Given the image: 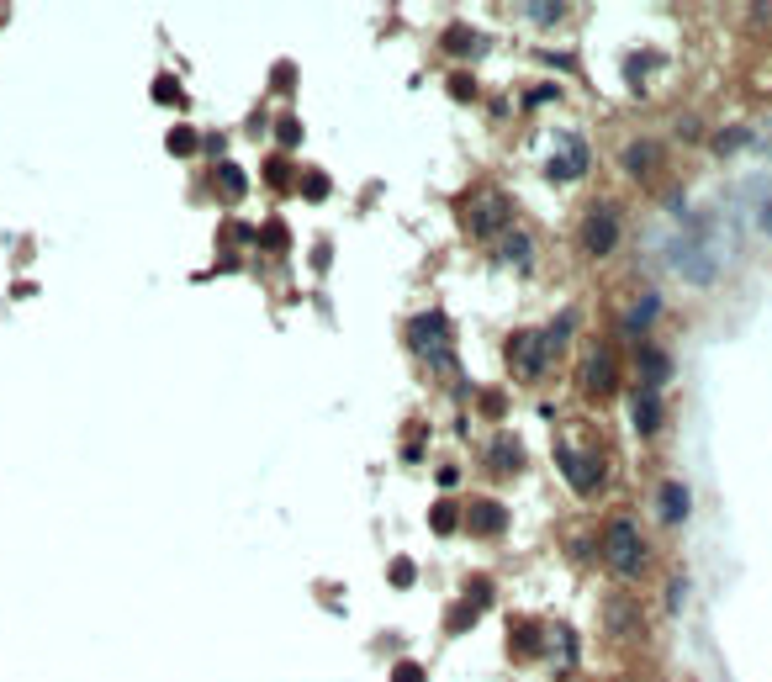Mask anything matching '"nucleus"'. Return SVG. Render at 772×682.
Returning a JSON list of instances; mask_svg holds the SVG:
<instances>
[{"label":"nucleus","instance_id":"1","mask_svg":"<svg viewBox=\"0 0 772 682\" xmlns=\"http://www.w3.org/2000/svg\"><path fill=\"white\" fill-rule=\"evenodd\" d=\"M667 265H672V275H683V281L709 286L714 275H720V249H714L709 228H677L672 249H667Z\"/></svg>","mask_w":772,"mask_h":682},{"label":"nucleus","instance_id":"2","mask_svg":"<svg viewBox=\"0 0 772 682\" xmlns=\"http://www.w3.org/2000/svg\"><path fill=\"white\" fill-rule=\"evenodd\" d=\"M603 561H609L624 582L646 577L651 550H646V540H640V524L635 519H614L609 529H603Z\"/></svg>","mask_w":772,"mask_h":682},{"label":"nucleus","instance_id":"3","mask_svg":"<svg viewBox=\"0 0 772 682\" xmlns=\"http://www.w3.org/2000/svg\"><path fill=\"white\" fill-rule=\"evenodd\" d=\"M556 466L577 497H593L603 487V455H598V445H582V434L556 439Z\"/></svg>","mask_w":772,"mask_h":682},{"label":"nucleus","instance_id":"4","mask_svg":"<svg viewBox=\"0 0 772 682\" xmlns=\"http://www.w3.org/2000/svg\"><path fill=\"white\" fill-rule=\"evenodd\" d=\"M556 328H519V334L508 339V365L519 381H540L550 371V360H556Z\"/></svg>","mask_w":772,"mask_h":682},{"label":"nucleus","instance_id":"5","mask_svg":"<svg viewBox=\"0 0 772 682\" xmlns=\"http://www.w3.org/2000/svg\"><path fill=\"white\" fill-rule=\"evenodd\" d=\"M466 233L471 238H498L513 233V201L498 186H476L466 201Z\"/></svg>","mask_w":772,"mask_h":682},{"label":"nucleus","instance_id":"6","mask_svg":"<svg viewBox=\"0 0 772 682\" xmlns=\"http://www.w3.org/2000/svg\"><path fill=\"white\" fill-rule=\"evenodd\" d=\"M577 386H582V397L587 402H603V397H614L619 392V355L609 344H593L582 355V365H577Z\"/></svg>","mask_w":772,"mask_h":682},{"label":"nucleus","instance_id":"7","mask_svg":"<svg viewBox=\"0 0 772 682\" xmlns=\"http://www.w3.org/2000/svg\"><path fill=\"white\" fill-rule=\"evenodd\" d=\"M408 349L429 365H445L450 360V318L445 312H418L408 323Z\"/></svg>","mask_w":772,"mask_h":682},{"label":"nucleus","instance_id":"8","mask_svg":"<svg viewBox=\"0 0 772 682\" xmlns=\"http://www.w3.org/2000/svg\"><path fill=\"white\" fill-rule=\"evenodd\" d=\"M614 244H619V207L614 201H598V207L582 212V249L593 260H603V254H614Z\"/></svg>","mask_w":772,"mask_h":682},{"label":"nucleus","instance_id":"9","mask_svg":"<svg viewBox=\"0 0 772 682\" xmlns=\"http://www.w3.org/2000/svg\"><path fill=\"white\" fill-rule=\"evenodd\" d=\"M545 175L550 180H577V175H587V143L582 138H566V149L545 164Z\"/></svg>","mask_w":772,"mask_h":682},{"label":"nucleus","instance_id":"10","mask_svg":"<svg viewBox=\"0 0 772 682\" xmlns=\"http://www.w3.org/2000/svg\"><path fill=\"white\" fill-rule=\"evenodd\" d=\"M688 508H693L688 482H661V524H667V529H683Z\"/></svg>","mask_w":772,"mask_h":682},{"label":"nucleus","instance_id":"11","mask_svg":"<svg viewBox=\"0 0 772 682\" xmlns=\"http://www.w3.org/2000/svg\"><path fill=\"white\" fill-rule=\"evenodd\" d=\"M635 365H640V381H646V392H656V386L672 376L667 349H656V344H640V349H635Z\"/></svg>","mask_w":772,"mask_h":682},{"label":"nucleus","instance_id":"12","mask_svg":"<svg viewBox=\"0 0 772 682\" xmlns=\"http://www.w3.org/2000/svg\"><path fill=\"white\" fill-rule=\"evenodd\" d=\"M630 423H635V434H640V439H651V434L661 429V397L640 386L635 402H630Z\"/></svg>","mask_w":772,"mask_h":682},{"label":"nucleus","instance_id":"13","mask_svg":"<svg viewBox=\"0 0 772 682\" xmlns=\"http://www.w3.org/2000/svg\"><path fill=\"white\" fill-rule=\"evenodd\" d=\"M466 524H471L476 534H503L508 508H503V503H492V497H476V503L466 508Z\"/></svg>","mask_w":772,"mask_h":682},{"label":"nucleus","instance_id":"14","mask_svg":"<svg viewBox=\"0 0 772 682\" xmlns=\"http://www.w3.org/2000/svg\"><path fill=\"white\" fill-rule=\"evenodd\" d=\"M656 312H661V297H656V291H646V297L630 302V312H624V334H646V328L656 323Z\"/></svg>","mask_w":772,"mask_h":682},{"label":"nucleus","instance_id":"15","mask_svg":"<svg viewBox=\"0 0 772 682\" xmlns=\"http://www.w3.org/2000/svg\"><path fill=\"white\" fill-rule=\"evenodd\" d=\"M656 159H661V143L635 138L630 149H624V170H630V175H651V170H656Z\"/></svg>","mask_w":772,"mask_h":682},{"label":"nucleus","instance_id":"16","mask_svg":"<svg viewBox=\"0 0 772 682\" xmlns=\"http://www.w3.org/2000/svg\"><path fill=\"white\" fill-rule=\"evenodd\" d=\"M503 260H508V265H519V270L535 265V244H529V233H524V228L503 233Z\"/></svg>","mask_w":772,"mask_h":682},{"label":"nucleus","instance_id":"17","mask_svg":"<svg viewBox=\"0 0 772 682\" xmlns=\"http://www.w3.org/2000/svg\"><path fill=\"white\" fill-rule=\"evenodd\" d=\"M487 455H492V466H498V471L519 466V445H513L508 434H498V439H492V445H487Z\"/></svg>","mask_w":772,"mask_h":682},{"label":"nucleus","instance_id":"18","mask_svg":"<svg viewBox=\"0 0 772 682\" xmlns=\"http://www.w3.org/2000/svg\"><path fill=\"white\" fill-rule=\"evenodd\" d=\"M519 11L529 16V22H540V27H550V22H561V16H566L561 0H556V6H550V0H540V6H519Z\"/></svg>","mask_w":772,"mask_h":682},{"label":"nucleus","instance_id":"19","mask_svg":"<svg viewBox=\"0 0 772 682\" xmlns=\"http://www.w3.org/2000/svg\"><path fill=\"white\" fill-rule=\"evenodd\" d=\"M223 191H228V196H244V191H249V175L238 170V164H223Z\"/></svg>","mask_w":772,"mask_h":682},{"label":"nucleus","instance_id":"20","mask_svg":"<svg viewBox=\"0 0 772 682\" xmlns=\"http://www.w3.org/2000/svg\"><path fill=\"white\" fill-rule=\"evenodd\" d=\"M714 149H720V154L746 149V127H730V133H720V138H714Z\"/></svg>","mask_w":772,"mask_h":682},{"label":"nucleus","instance_id":"21","mask_svg":"<svg viewBox=\"0 0 772 682\" xmlns=\"http://www.w3.org/2000/svg\"><path fill=\"white\" fill-rule=\"evenodd\" d=\"M196 149V133H191V127H175V133H170V154H191Z\"/></svg>","mask_w":772,"mask_h":682},{"label":"nucleus","instance_id":"22","mask_svg":"<svg viewBox=\"0 0 772 682\" xmlns=\"http://www.w3.org/2000/svg\"><path fill=\"white\" fill-rule=\"evenodd\" d=\"M513 640L524 645L519 656H535V645H540V630H535V624H519V635H513Z\"/></svg>","mask_w":772,"mask_h":682},{"label":"nucleus","instance_id":"23","mask_svg":"<svg viewBox=\"0 0 772 682\" xmlns=\"http://www.w3.org/2000/svg\"><path fill=\"white\" fill-rule=\"evenodd\" d=\"M434 529H439V534H455V508H450V503L434 508Z\"/></svg>","mask_w":772,"mask_h":682},{"label":"nucleus","instance_id":"24","mask_svg":"<svg viewBox=\"0 0 772 682\" xmlns=\"http://www.w3.org/2000/svg\"><path fill=\"white\" fill-rule=\"evenodd\" d=\"M154 90H159V96H164V106H186V96H180V85H170V80H159Z\"/></svg>","mask_w":772,"mask_h":682},{"label":"nucleus","instance_id":"25","mask_svg":"<svg viewBox=\"0 0 772 682\" xmlns=\"http://www.w3.org/2000/svg\"><path fill=\"white\" fill-rule=\"evenodd\" d=\"M392 682H424V667H413V661H402V667L392 672Z\"/></svg>","mask_w":772,"mask_h":682},{"label":"nucleus","instance_id":"26","mask_svg":"<svg viewBox=\"0 0 772 682\" xmlns=\"http://www.w3.org/2000/svg\"><path fill=\"white\" fill-rule=\"evenodd\" d=\"M545 101H561V90H556V85H540V90H529V106H545Z\"/></svg>","mask_w":772,"mask_h":682},{"label":"nucleus","instance_id":"27","mask_svg":"<svg viewBox=\"0 0 772 682\" xmlns=\"http://www.w3.org/2000/svg\"><path fill=\"white\" fill-rule=\"evenodd\" d=\"M392 582L408 587V582H413V561H397V566H392Z\"/></svg>","mask_w":772,"mask_h":682}]
</instances>
